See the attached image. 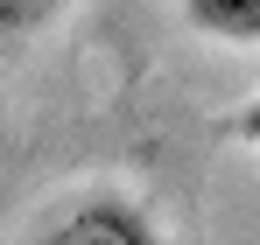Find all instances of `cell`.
<instances>
[{
  "instance_id": "cell-1",
  "label": "cell",
  "mask_w": 260,
  "mask_h": 245,
  "mask_svg": "<svg viewBox=\"0 0 260 245\" xmlns=\"http://www.w3.org/2000/svg\"><path fill=\"white\" fill-rule=\"evenodd\" d=\"M28 238H43V245H155L162 224L148 217V203H134L120 189H91L78 203L49 210Z\"/></svg>"
},
{
  "instance_id": "cell-2",
  "label": "cell",
  "mask_w": 260,
  "mask_h": 245,
  "mask_svg": "<svg viewBox=\"0 0 260 245\" xmlns=\"http://www.w3.org/2000/svg\"><path fill=\"white\" fill-rule=\"evenodd\" d=\"M176 7L197 35L225 42V49H260V0H176Z\"/></svg>"
},
{
  "instance_id": "cell-3",
  "label": "cell",
  "mask_w": 260,
  "mask_h": 245,
  "mask_svg": "<svg viewBox=\"0 0 260 245\" xmlns=\"http://www.w3.org/2000/svg\"><path fill=\"white\" fill-rule=\"evenodd\" d=\"M63 7H71V0H0V49H7V42L43 35V28L63 14Z\"/></svg>"
},
{
  "instance_id": "cell-4",
  "label": "cell",
  "mask_w": 260,
  "mask_h": 245,
  "mask_svg": "<svg viewBox=\"0 0 260 245\" xmlns=\"http://www.w3.org/2000/svg\"><path fill=\"white\" fill-rule=\"evenodd\" d=\"M225 133H232L239 147H253V154H260V91L239 105V112H232V119H225Z\"/></svg>"
}]
</instances>
